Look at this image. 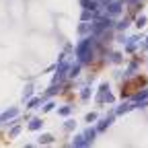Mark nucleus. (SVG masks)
I'll return each instance as SVG.
<instances>
[{
    "instance_id": "4be33fe9",
    "label": "nucleus",
    "mask_w": 148,
    "mask_h": 148,
    "mask_svg": "<svg viewBox=\"0 0 148 148\" xmlns=\"http://www.w3.org/2000/svg\"><path fill=\"white\" fill-rule=\"evenodd\" d=\"M97 2H99V4H101V6H103V4H105V2H107V0H97Z\"/></svg>"
},
{
    "instance_id": "1a4fd4ad",
    "label": "nucleus",
    "mask_w": 148,
    "mask_h": 148,
    "mask_svg": "<svg viewBox=\"0 0 148 148\" xmlns=\"http://www.w3.org/2000/svg\"><path fill=\"white\" fill-rule=\"evenodd\" d=\"M109 60L113 62V64H121V60H123V56H121L119 51H113V53L109 56Z\"/></svg>"
},
{
    "instance_id": "9d476101",
    "label": "nucleus",
    "mask_w": 148,
    "mask_h": 148,
    "mask_svg": "<svg viewBox=\"0 0 148 148\" xmlns=\"http://www.w3.org/2000/svg\"><path fill=\"white\" fill-rule=\"evenodd\" d=\"M78 33H80V35H84V33H90V23H86V21H84V23L78 27Z\"/></svg>"
},
{
    "instance_id": "6e6552de",
    "label": "nucleus",
    "mask_w": 148,
    "mask_h": 148,
    "mask_svg": "<svg viewBox=\"0 0 148 148\" xmlns=\"http://www.w3.org/2000/svg\"><path fill=\"white\" fill-rule=\"evenodd\" d=\"M72 146H88V140L84 138V134H80V136H76L72 140Z\"/></svg>"
},
{
    "instance_id": "f3484780",
    "label": "nucleus",
    "mask_w": 148,
    "mask_h": 148,
    "mask_svg": "<svg viewBox=\"0 0 148 148\" xmlns=\"http://www.w3.org/2000/svg\"><path fill=\"white\" fill-rule=\"evenodd\" d=\"M80 97H82V99H88V97H90V88H82V90H80Z\"/></svg>"
},
{
    "instance_id": "f257e3e1",
    "label": "nucleus",
    "mask_w": 148,
    "mask_h": 148,
    "mask_svg": "<svg viewBox=\"0 0 148 148\" xmlns=\"http://www.w3.org/2000/svg\"><path fill=\"white\" fill-rule=\"evenodd\" d=\"M95 45H97V39H95V35H88L86 39H82L76 47V58L80 64H86L92 60V56H95Z\"/></svg>"
},
{
    "instance_id": "ddd939ff",
    "label": "nucleus",
    "mask_w": 148,
    "mask_h": 148,
    "mask_svg": "<svg viewBox=\"0 0 148 148\" xmlns=\"http://www.w3.org/2000/svg\"><path fill=\"white\" fill-rule=\"evenodd\" d=\"M58 113H60V115H70V113H72V107H70V105L60 107V109H58Z\"/></svg>"
},
{
    "instance_id": "6ab92c4d",
    "label": "nucleus",
    "mask_w": 148,
    "mask_h": 148,
    "mask_svg": "<svg viewBox=\"0 0 148 148\" xmlns=\"http://www.w3.org/2000/svg\"><path fill=\"white\" fill-rule=\"evenodd\" d=\"M39 103H41V99H39V97H37V99H33V101L29 103V107H37V105H39Z\"/></svg>"
},
{
    "instance_id": "39448f33",
    "label": "nucleus",
    "mask_w": 148,
    "mask_h": 148,
    "mask_svg": "<svg viewBox=\"0 0 148 148\" xmlns=\"http://www.w3.org/2000/svg\"><path fill=\"white\" fill-rule=\"evenodd\" d=\"M136 105H134V101H127V103H121L117 109H115V115H123V113H127L130 109H134Z\"/></svg>"
},
{
    "instance_id": "2eb2a0df",
    "label": "nucleus",
    "mask_w": 148,
    "mask_h": 148,
    "mask_svg": "<svg viewBox=\"0 0 148 148\" xmlns=\"http://www.w3.org/2000/svg\"><path fill=\"white\" fill-rule=\"evenodd\" d=\"M146 23H148V21H146V16H138V18H136V27H138V29L144 27Z\"/></svg>"
},
{
    "instance_id": "412c9836",
    "label": "nucleus",
    "mask_w": 148,
    "mask_h": 148,
    "mask_svg": "<svg viewBox=\"0 0 148 148\" xmlns=\"http://www.w3.org/2000/svg\"><path fill=\"white\" fill-rule=\"evenodd\" d=\"M53 107H56V103H53V101H49V103H47V105H45V111H51V109H53Z\"/></svg>"
},
{
    "instance_id": "a211bd4d",
    "label": "nucleus",
    "mask_w": 148,
    "mask_h": 148,
    "mask_svg": "<svg viewBox=\"0 0 148 148\" xmlns=\"http://www.w3.org/2000/svg\"><path fill=\"white\" fill-rule=\"evenodd\" d=\"M97 117H99V115H97V113H95V111H92V113H88V115H86V121H88V123H90V121H95V119H97Z\"/></svg>"
},
{
    "instance_id": "4468645a",
    "label": "nucleus",
    "mask_w": 148,
    "mask_h": 148,
    "mask_svg": "<svg viewBox=\"0 0 148 148\" xmlns=\"http://www.w3.org/2000/svg\"><path fill=\"white\" fill-rule=\"evenodd\" d=\"M127 25H130V21H127V18H123V21H119L115 27H117L119 31H125V29H127Z\"/></svg>"
},
{
    "instance_id": "aec40b11",
    "label": "nucleus",
    "mask_w": 148,
    "mask_h": 148,
    "mask_svg": "<svg viewBox=\"0 0 148 148\" xmlns=\"http://www.w3.org/2000/svg\"><path fill=\"white\" fill-rule=\"evenodd\" d=\"M31 92H33V86H27V90H25V99L31 97Z\"/></svg>"
},
{
    "instance_id": "5701e85b",
    "label": "nucleus",
    "mask_w": 148,
    "mask_h": 148,
    "mask_svg": "<svg viewBox=\"0 0 148 148\" xmlns=\"http://www.w3.org/2000/svg\"><path fill=\"white\" fill-rule=\"evenodd\" d=\"M146 43H148V37H146Z\"/></svg>"
},
{
    "instance_id": "20e7f679",
    "label": "nucleus",
    "mask_w": 148,
    "mask_h": 148,
    "mask_svg": "<svg viewBox=\"0 0 148 148\" xmlns=\"http://www.w3.org/2000/svg\"><path fill=\"white\" fill-rule=\"evenodd\" d=\"M80 6L84 8V10H101V4L97 2V0H80Z\"/></svg>"
},
{
    "instance_id": "9b49d317",
    "label": "nucleus",
    "mask_w": 148,
    "mask_h": 148,
    "mask_svg": "<svg viewBox=\"0 0 148 148\" xmlns=\"http://www.w3.org/2000/svg\"><path fill=\"white\" fill-rule=\"evenodd\" d=\"M51 142H53V136L51 134H43L39 138V144H51Z\"/></svg>"
},
{
    "instance_id": "423d86ee",
    "label": "nucleus",
    "mask_w": 148,
    "mask_h": 148,
    "mask_svg": "<svg viewBox=\"0 0 148 148\" xmlns=\"http://www.w3.org/2000/svg\"><path fill=\"white\" fill-rule=\"evenodd\" d=\"M111 123H113V115H109V117H103V119H101V123L97 125V132H105V130H107Z\"/></svg>"
},
{
    "instance_id": "f03ea898",
    "label": "nucleus",
    "mask_w": 148,
    "mask_h": 148,
    "mask_svg": "<svg viewBox=\"0 0 148 148\" xmlns=\"http://www.w3.org/2000/svg\"><path fill=\"white\" fill-rule=\"evenodd\" d=\"M121 6H123L121 0H107V2L103 4L105 14H109V16H117V14L121 12Z\"/></svg>"
},
{
    "instance_id": "7ed1b4c3",
    "label": "nucleus",
    "mask_w": 148,
    "mask_h": 148,
    "mask_svg": "<svg viewBox=\"0 0 148 148\" xmlns=\"http://www.w3.org/2000/svg\"><path fill=\"white\" fill-rule=\"evenodd\" d=\"M115 101V97L109 92V86H107V82H103L101 86H99V92H97V103H113Z\"/></svg>"
},
{
    "instance_id": "f8f14e48",
    "label": "nucleus",
    "mask_w": 148,
    "mask_h": 148,
    "mask_svg": "<svg viewBox=\"0 0 148 148\" xmlns=\"http://www.w3.org/2000/svg\"><path fill=\"white\" fill-rule=\"evenodd\" d=\"M41 123H43L41 119H37V117H35V119H31L29 127H31V130H39V127H41Z\"/></svg>"
},
{
    "instance_id": "0eeeda50",
    "label": "nucleus",
    "mask_w": 148,
    "mask_h": 148,
    "mask_svg": "<svg viewBox=\"0 0 148 148\" xmlns=\"http://www.w3.org/2000/svg\"><path fill=\"white\" fill-rule=\"evenodd\" d=\"M95 136H97V127H88V130H84V138L88 140V144H92Z\"/></svg>"
},
{
    "instance_id": "dca6fc26",
    "label": "nucleus",
    "mask_w": 148,
    "mask_h": 148,
    "mask_svg": "<svg viewBox=\"0 0 148 148\" xmlns=\"http://www.w3.org/2000/svg\"><path fill=\"white\" fill-rule=\"evenodd\" d=\"M74 125H76V121H72V119H68V121L64 123V130H66V132H70V130H74Z\"/></svg>"
}]
</instances>
